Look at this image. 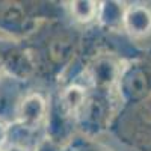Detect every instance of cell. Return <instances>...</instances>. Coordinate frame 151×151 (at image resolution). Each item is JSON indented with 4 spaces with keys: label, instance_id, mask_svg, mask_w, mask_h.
Wrapping results in <instances>:
<instances>
[{
    "label": "cell",
    "instance_id": "1",
    "mask_svg": "<svg viewBox=\"0 0 151 151\" xmlns=\"http://www.w3.org/2000/svg\"><path fill=\"white\" fill-rule=\"evenodd\" d=\"M45 113V103L40 95H29L23 100L18 110L20 122L26 127H35L40 124Z\"/></svg>",
    "mask_w": 151,
    "mask_h": 151
},
{
    "label": "cell",
    "instance_id": "2",
    "mask_svg": "<svg viewBox=\"0 0 151 151\" xmlns=\"http://www.w3.org/2000/svg\"><path fill=\"white\" fill-rule=\"evenodd\" d=\"M125 26L133 35H144L151 29V14L145 8L133 6L125 14Z\"/></svg>",
    "mask_w": 151,
    "mask_h": 151
},
{
    "label": "cell",
    "instance_id": "3",
    "mask_svg": "<svg viewBox=\"0 0 151 151\" xmlns=\"http://www.w3.org/2000/svg\"><path fill=\"white\" fill-rule=\"evenodd\" d=\"M125 91L130 95H142L147 88H148V80H147V74L142 71H130L125 76Z\"/></svg>",
    "mask_w": 151,
    "mask_h": 151
},
{
    "label": "cell",
    "instance_id": "4",
    "mask_svg": "<svg viewBox=\"0 0 151 151\" xmlns=\"http://www.w3.org/2000/svg\"><path fill=\"white\" fill-rule=\"evenodd\" d=\"M94 5L95 3H92V2H76L74 6H73L74 15L82 21L91 20L95 14V6Z\"/></svg>",
    "mask_w": 151,
    "mask_h": 151
},
{
    "label": "cell",
    "instance_id": "5",
    "mask_svg": "<svg viewBox=\"0 0 151 151\" xmlns=\"http://www.w3.org/2000/svg\"><path fill=\"white\" fill-rule=\"evenodd\" d=\"M6 139H8V127L3 121H0V150L5 145Z\"/></svg>",
    "mask_w": 151,
    "mask_h": 151
},
{
    "label": "cell",
    "instance_id": "6",
    "mask_svg": "<svg viewBox=\"0 0 151 151\" xmlns=\"http://www.w3.org/2000/svg\"><path fill=\"white\" fill-rule=\"evenodd\" d=\"M0 151H26V150H24L23 147H18V145H11L6 150H0Z\"/></svg>",
    "mask_w": 151,
    "mask_h": 151
}]
</instances>
